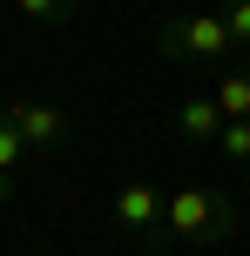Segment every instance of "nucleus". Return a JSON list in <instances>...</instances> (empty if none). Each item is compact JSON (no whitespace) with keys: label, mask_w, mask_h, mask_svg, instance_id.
<instances>
[{"label":"nucleus","mask_w":250,"mask_h":256,"mask_svg":"<svg viewBox=\"0 0 250 256\" xmlns=\"http://www.w3.org/2000/svg\"><path fill=\"white\" fill-rule=\"evenodd\" d=\"M237 48L230 40V27H223V14L216 7H203V14H169V20L156 27V54L162 61H223V54Z\"/></svg>","instance_id":"nucleus-2"},{"label":"nucleus","mask_w":250,"mask_h":256,"mask_svg":"<svg viewBox=\"0 0 250 256\" xmlns=\"http://www.w3.org/2000/svg\"><path fill=\"white\" fill-rule=\"evenodd\" d=\"M216 155H230L237 168H250V122H223V135H216Z\"/></svg>","instance_id":"nucleus-9"},{"label":"nucleus","mask_w":250,"mask_h":256,"mask_svg":"<svg viewBox=\"0 0 250 256\" xmlns=\"http://www.w3.org/2000/svg\"><path fill=\"white\" fill-rule=\"evenodd\" d=\"M7 122L21 128V142H27L34 155H48V148H61V142H68V115H61L54 102H14Z\"/></svg>","instance_id":"nucleus-4"},{"label":"nucleus","mask_w":250,"mask_h":256,"mask_svg":"<svg viewBox=\"0 0 250 256\" xmlns=\"http://www.w3.org/2000/svg\"><path fill=\"white\" fill-rule=\"evenodd\" d=\"M176 135L196 142V148H216V135H223V108H216L210 94H183V102H176Z\"/></svg>","instance_id":"nucleus-5"},{"label":"nucleus","mask_w":250,"mask_h":256,"mask_svg":"<svg viewBox=\"0 0 250 256\" xmlns=\"http://www.w3.org/2000/svg\"><path fill=\"white\" fill-rule=\"evenodd\" d=\"M223 27H230V40H250V0H223Z\"/></svg>","instance_id":"nucleus-10"},{"label":"nucleus","mask_w":250,"mask_h":256,"mask_svg":"<svg viewBox=\"0 0 250 256\" xmlns=\"http://www.w3.org/2000/svg\"><path fill=\"white\" fill-rule=\"evenodd\" d=\"M7 196H14V176H0V202H7Z\"/></svg>","instance_id":"nucleus-11"},{"label":"nucleus","mask_w":250,"mask_h":256,"mask_svg":"<svg viewBox=\"0 0 250 256\" xmlns=\"http://www.w3.org/2000/svg\"><path fill=\"white\" fill-rule=\"evenodd\" d=\"M210 102L223 108V122H250V68H223L210 88Z\"/></svg>","instance_id":"nucleus-6"},{"label":"nucleus","mask_w":250,"mask_h":256,"mask_svg":"<svg viewBox=\"0 0 250 256\" xmlns=\"http://www.w3.org/2000/svg\"><path fill=\"white\" fill-rule=\"evenodd\" d=\"M230 230H237V196L223 189H176L169 202H162V236H176V243H230Z\"/></svg>","instance_id":"nucleus-1"},{"label":"nucleus","mask_w":250,"mask_h":256,"mask_svg":"<svg viewBox=\"0 0 250 256\" xmlns=\"http://www.w3.org/2000/svg\"><path fill=\"white\" fill-rule=\"evenodd\" d=\"M243 176H250V168H243Z\"/></svg>","instance_id":"nucleus-12"},{"label":"nucleus","mask_w":250,"mask_h":256,"mask_svg":"<svg viewBox=\"0 0 250 256\" xmlns=\"http://www.w3.org/2000/svg\"><path fill=\"white\" fill-rule=\"evenodd\" d=\"M27 155H34V148L21 142V128H14V122H7V108H0V176H14Z\"/></svg>","instance_id":"nucleus-7"},{"label":"nucleus","mask_w":250,"mask_h":256,"mask_svg":"<svg viewBox=\"0 0 250 256\" xmlns=\"http://www.w3.org/2000/svg\"><path fill=\"white\" fill-rule=\"evenodd\" d=\"M21 7V20H34V27H61L68 14H75V0H14Z\"/></svg>","instance_id":"nucleus-8"},{"label":"nucleus","mask_w":250,"mask_h":256,"mask_svg":"<svg viewBox=\"0 0 250 256\" xmlns=\"http://www.w3.org/2000/svg\"><path fill=\"white\" fill-rule=\"evenodd\" d=\"M162 202H169V196H162L156 182H122L115 189V222L135 236V243H156L162 236Z\"/></svg>","instance_id":"nucleus-3"}]
</instances>
